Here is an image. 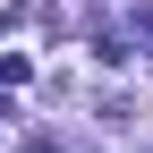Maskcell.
Here are the masks:
<instances>
[{
	"mask_svg": "<svg viewBox=\"0 0 153 153\" xmlns=\"http://www.w3.org/2000/svg\"><path fill=\"white\" fill-rule=\"evenodd\" d=\"M136 34H145V43H153V0H136Z\"/></svg>",
	"mask_w": 153,
	"mask_h": 153,
	"instance_id": "cell-1",
	"label": "cell"
}]
</instances>
